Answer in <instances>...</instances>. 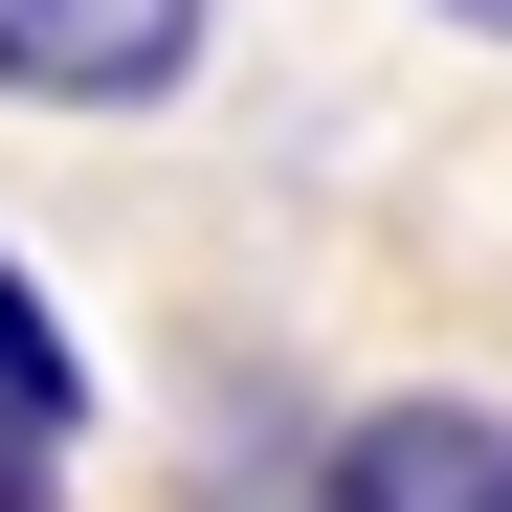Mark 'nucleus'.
Masks as SVG:
<instances>
[{"label":"nucleus","mask_w":512,"mask_h":512,"mask_svg":"<svg viewBox=\"0 0 512 512\" xmlns=\"http://www.w3.org/2000/svg\"><path fill=\"white\" fill-rule=\"evenodd\" d=\"M201 67V0H0V90L45 112H156Z\"/></svg>","instance_id":"f257e3e1"},{"label":"nucleus","mask_w":512,"mask_h":512,"mask_svg":"<svg viewBox=\"0 0 512 512\" xmlns=\"http://www.w3.org/2000/svg\"><path fill=\"white\" fill-rule=\"evenodd\" d=\"M446 23H468V45H512V0H446Z\"/></svg>","instance_id":"39448f33"},{"label":"nucleus","mask_w":512,"mask_h":512,"mask_svg":"<svg viewBox=\"0 0 512 512\" xmlns=\"http://www.w3.org/2000/svg\"><path fill=\"white\" fill-rule=\"evenodd\" d=\"M67 401H90V357H67V334H45V290L0 268V423H45V446H67Z\"/></svg>","instance_id":"7ed1b4c3"},{"label":"nucleus","mask_w":512,"mask_h":512,"mask_svg":"<svg viewBox=\"0 0 512 512\" xmlns=\"http://www.w3.org/2000/svg\"><path fill=\"white\" fill-rule=\"evenodd\" d=\"M0 512H67V446H45V423H0Z\"/></svg>","instance_id":"20e7f679"},{"label":"nucleus","mask_w":512,"mask_h":512,"mask_svg":"<svg viewBox=\"0 0 512 512\" xmlns=\"http://www.w3.org/2000/svg\"><path fill=\"white\" fill-rule=\"evenodd\" d=\"M312 512H512V401H379V423H334Z\"/></svg>","instance_id":"f03ea898"}]
</instances>
